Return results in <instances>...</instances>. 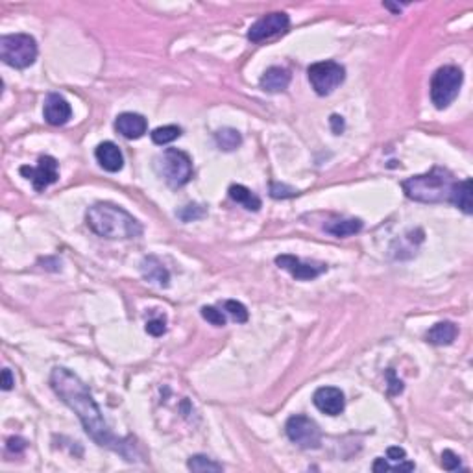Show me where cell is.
<instances>
[{
	"instance_id": "9c48e42d",
	"label": "cell",
	"mask_w": 473,
	"mask_h": 473,
	"mask_svg": "<svg viewBox=\"0 0 473 473\" xmlns=\"http://www.w3.org/2000/svg\"><path fill=\"white\" fill-rule=\"evenodd\" d=\"M291 27V19L283 11H276V13H268V15L261 17L259 21H255L248 30V39L252 43H261L272 37L281 36L285 34Z\"/></svg>"
},
{
	"instance_id": "f546056e",
	"label": "cell",
	"mask_w": 473,
	"mask_h": 473,
	"mask_svg": "<svg viewBox=\"0 0 473 473\" xmlns=\"http://www.w3.org/2000/svg\"><path fill=\"white\" fill-rule=\"evenodd\" d=\"M296 189L289 187V185H283V183H272L270 185V196L272 198H292L296 196Z\"/></svg>"
},
{
	"instance_id": "4fadbf2b",
	"label": "cell",
	"mask_w": 473,
	"mask_h": 473,
	"mask_svg": "<svg viewBox=\"0 0 473 473\" xmlns=\"http://www.w3.org/2000/svg\"><path fill=\"white\" fill-rule=\"evenodd\" d=\"M43 115H45V120L50 126H63L71 120L73 110H71V104L63 99L61 94L50 93L47 96V100H45Z\"/></svg>"
},
{
	"instance_id": "1f68e13d",
	"label": "cell",
	"mask_w": 473,
	"mask_h": 473,
	"mask_svg": "<svg viewBox=\"0 0 473 473\" xmlns=\"http://www.w3.org/2000/svg\"><path fill=\"white\" fill-rule=\"evenodd\" d=\"M405 449L403 447H388V451H386V457L388 460H394V463H401V460H405Z\"/></svg>"
},
{
	"instance_id": "d6a6232c",
	"label": "cell",
	"mask_w": 473,
	"mask_h": 473,
	"mask_svg": "<svg viewBox=\"0 0 473 473\" xmlns=\"http://www.w3.org/2000/svg\"><path fill=\"white\" fill-rule=\"evenodd\" d=\"M2 390H11L13 388V385H15V379H13V375H11V372L8 368L2 370Z\"/></svg>"
},
{
	"instance_id": "484cf974",
	"label": "cell",
	"mask_w": 473,
	"mask_h": 473,
	"mask_svg": "<svg viewBox=\"0 0 473 473\" xmlns=\"http://www.w3.org/2000/svg\"><path fill=\"white\" fill-rule=\"evenodd\" d=\"M176 214L183 220V222H191V220L202 219L203 214H205V208H203V205H198V203H189V205H185L183 209H180Z\"/></svg>"
},
{
	"instance_id": "cb8c5ba5",
	"label": "cell",
	"mask_w": 473,
	"mask_h": 473,
	"mask_svg": "<svg viewBox=\"0 0 473 473\" xmlns=\"http://www.w3.org/2000/svg\"><path fill=\"white\" fill-rule=\"evenodd\" d=\"M187 468L191 470V472H198V473L222 472L224 470L222 464L214 463V460H211V458L205 457V455H193V457L189 458Z\"/></svg>"
},
{
	"instance_id": "e575fe53",
	"label": "cell",
	"mask_w": 473,
	"mask_h": 473,
	"mask_svg": "<svg viewBox=\"0 0 473 473\" xmlns=\"http://www.w3.org/2000/svg\"><path fill=\"white\" fill-rule=\"evenodd\" d=\"M388 377H390V386H394V390H392L390 394H392V395L400 394L401 390H403V383H401V381L394 379V372H392V370L388 372Z\"/></svg>"
},
{
	"instance_id": "44dd1931",
	"label": "cell",
	"mask_w": 473,
	"mask_h": 473,
	"mask_svg": "<svg viewBox=\"0 0 473 473\" xmlns=\"http://www.w3.org/2000/svg\"><path fill=\"white\" fill-rule=\"evenodd\" d=\"M363 229V220L359 219H346V220H337V222H331L326 226V231L335 237H349V235L359 233Z\"/></svg>"
},
{
	"instance_id": "d4e9b609",
	"label": "cell",
	"mask_w": 473,
	"mask_h": 473,
	"mask_svg": "<svg viewBox=\"0 0 473 473\" xmlns=\"http://www.w3.org/2000/svg\"><path fill=\"white\" fill-rule=\"evenodd\" d=\"M224 311L228 312L229 316L233 318L237 323L248 322V318H250L248 309H246V307L240 302H237V300H228V302L224 303Z\"/></svg>"
},
{
	"instance_id": "836d02e7",
	"label": "cell",
	"mask_w": 473,
	"mask_h": 473,
	"mask_svg": "<svg viewBox=\"0 0 473 473\" xmlns=\"http://www.w3.org/2000/svg\"><path fill=\"white\" fill-rule=\"evenodd\" d=\"M329 122H331V128H333V133L335 136H340L344 131V120L342 117H338V115H331V119H329Z\"/></svg>"
},
{
	"instance_id": "e0dca14e",
	"label": "cell",
	"mask_w": 473,
	"mask_h": 473,
	"mask_svg": "<svg viewBox=\"0 0 473 473\" xmlns=\"http://www.w3.org/2000/svg\"><path fill=\"white\" fill-rule=\"evenodd\" d=\"M140 272H143V276L146 277L152 283H157L159 286H168V281H170V274L165 268L161 261L154 257V255H148L143 259L140 263Z\"/></svg>"
},
{
	"instance_id": "d590c367",
	"label": "cell",
	"mask_w": 473,
	"mask_h": 473,
	"mask_svg": "<svg viewBox=\"0 0 473 473\" xmlns=\"http://www.w3.org/2000/svg\"><path fill=\"white\" fill-rule=\"evenodd\" d=\"M372 468H374V472H377V473H385V472H388L390 466L385 463V458H375V463Z\"/></svg>"
},
{
	"instance_id": "30bf717a",
	"label": "cell",
	"mask_w": 473,
	"mask_h": 473,
	"mask_svg": "<svg viewBox=\"0 0 473 473\" xmlns=\"http://www.w3.org/2000/svg\"><path fill=\"white\" fill-rule=\"evenodd\" d=\"M21 174L34 183V189L41 193L52 183L57 182L59 172H57V161L52 156H41L37 161V167H21Z\"/></svg>"
},
{
	"instance_id": "5b68a950",
	"label": "cell",
	"mask_w": 473,
	"mask_h": 473,
	"mask_svg": "<svg viewBox=\"0 0 473 473\" xmlns=\"http://www.w3.org/2000/svg\"><path fill=\"white\" fill-rule=\"evenodd\" d=\"M156 167L168 187L180 189L187 185L193 177V161L185 152L177 148H167L161 156H157Z\"/></svg>"
},
{
	"instance_id": "ac0fdd59",
	"label": "cell",
	"mask_w": 473,
	"mask_h": 473,
	"mask_svg": "<svg viewBox=\"0 0 473 473\" xmlns=\"http://www.w3.org/2000/svg\"><path fill=\"white\" fill-rule=\"evenodd\" d=\"M458 329L453 322H438L435 323L425 335V340L432 346H449L457 338Z\"/></svg>"
},
{
	"instance_id": "9a60e30c",
	"label": "cell",
	"mask_w": 473,
	"mask_h": 473,
	"mask_svg": "<svg viewBox=\"0 0 473 473\" xmlns=\"http://www.w3.org/2000/svg\"><path fill=\"white\" fill-rule=\"evenodd\" d=\"M94 157L96 161L105 172H119L120 168L124 167V156L122 152L115 143L111 140H105V143H100L94 150Z\"/></svg>"
},
{
	"instance_id": "3957f363",
	"label": "cell",
	"mask_w": 473,
	"mask_h": 473,
	"mask_svg": "<svg viewBox=\"0 0 473 473\" xmlns=\"http://www.w3.org/2000/svg\"><path fill=\"white\" fill-rule=\"evenodd\" d=\"M455 176L447 168L435 167L432 170L412 176L401 183L407 198L421 203H444L451 200Z\"/></svg>"
},
{
	"instance_id": "ba28073f",
	"label": "cell",
	"mask_w": 473,
	"mask_h": 473,
	"mask_svg": "<svg viewBox=\"0 0 473 473\" xmlns=\"http://www.w3.org/2000/svg\"><path fill=\"white\" fill-rule=\"evenodd\" d=\"M285 432L292 444L302 449H318L322 444V431L314 420L296 414L286 420Z\"/></svg>"
},
{
	"instance_id": "5bb4252c",
	"label": "cell",
	"mask_w": 473,
	"mask_h": 473,
	"mask_svg": "<svg viewBox=\"0 0 473 473\" xmlns=\"http://www.w3.org/2000/svg\"><path fill=\"white\" fill-rule=\"evenodd\" d=\"M115 130L126 139H139L148 130V122L143 115L139 113H120L115 120Z\"/></svg>"
},
{
	"instance_id": "52a82bcc",
	"label": "cell",
	"mask_w": 473,
	"mask_h": 473,
	"mask_svg": "<svg viewBox=\"0 0 473 473\" xmlns=\"http://www.w3.org/2000/svg\"><path fill=\"white\" fill-rule=\"evenodd\" d=\"M307 76L318 96H328L346 80V68L337 61H320L307 68Z\"/></svg>"
},
{
	"instance_id": "277c9868",
	"label": "cell",
	"mask_w": 473,
	"mask_h": 473,
	"mask_svg": "<svg viewBox=\"0 0 473 473\" xmlns=\"http://www.w3.org/2000/svg\"><path fill=\"white\" fill-rule=\"evenodd\" d=\"M0 59L13 68H28L37 59V41L28 34L0 37Z\"/></svg>"
},
{
	"instance_id": "2e32d148",
	"label": "cell",
	"mask_w": 473,
	"mask_h": 473,
	"mask_svg": "<svg viewBox=\"0 0 473 473\" xmlns=\"http://www.w3.org/2000/svg\"><path fill=\"white\" fill-rule=\"evenodd\" d=\"M259 84L266 93H283L291 84V73L283 67H270L261 76Z\"/></svg>"
},
{
	"instance_id": "83f0119b",
	"label": "cell",
	"mask_w": 473,
	"mask_h": 473,
	"mask_svg": "<svg viewBox=\"0 0 473 473\" xmlns=\"http://www.w3.org/2000/svg\"><path fill=\"white\" fill-rule=\"evenodd\" d=\"M146 333L152 335V337H161L167 331V322L165 318H154V320H148L146 322Z\"/></svg>"
},
{
	"instance_id": "d6986e66",
	"label": "cell",
	"mask_w": 473,
	"mask_h": 473,
	"mask_svg": "<svg viewBox=\"0 0 473 473\" xmlns=\"http://www.w3.org/2000/svg\"><path fill=\"white\" fill-rule=\"evenodd\" d=\"M451 203H455L460 211L466 214H472L473 211V198H472V180L466 177L463 182H455L451 191Z\"/></svg>"
},
{
	"instance_id": "ffe728a7",
	"label": "cell",
	"mask_w": 473,
	"mask_h": 473,
	"mask_svg": "<svg viewBox=\"0 0 473 473\" xmlns=\"http://www.w3.org/2000/svg\"><path fill=\"white\" fill-rule=\"evenodd\" d=\"M229 198H231L233 202L245 205L248 211H259L261 209L259 196H255L250 189L245 187V185H231V187H229Z\"/></svg>"
},
{
	"instance_id": "603a6c76",
	"label": "cell",
	"mask_w": 473,
	"mask_h": 473,
	"mask_svg": "<svg viewBox=\"0 0 473 473\" xmlns=\"http://www.w3.org/2000/svg\"><path fill=\"white\" fill-rule=\"evenodd\" d=\"M152 143L157 146H165L172 140H176L177 137H182V128L180 126L168 124V126H161V128H156V130L150 133Z\"/></svg>"
},
{
	"instance_id": "7a4b0ae2",
	"label": "cell",
	"mask_w": 473,
	"mask_h": 473,
	"mask_svg": "<svg viewBox=\"0 0 473 473\" xmlns=\"http://www.w3.org/2000/svg\"><path fill=\"white\" fill-rule=\"evenodd\" d=\"M89 229L99 237L110 240L136 239L143 233V226L126 209L110 202H99L91 205L85 213Z\"/></svg>"
},
{
	"instance_id": "7c38bea8",
	"label": "cell",
	"mask_w": 473,
	"mask_h": 473,
	"mask_svg": "<svg viewBox=\"0 0 473 473\" xmlns=\"http://www.w3.org/2000/svg\"><path fill=\"white\" fill-rule=\"evenodd\" d=\"M312 403L318 411L328 416H340L346 409V398L344 392L337 386H322L312 395Z\"/></svg>"
},
{
	"instance_id": "6da1fadb",
	"label": "cell",
	"mask_w": 473,
	"mask_h": 473,
	"mask_svg": "<svg viewBox=\"0 0 473 473\" xmlns=\"http://www.w3.org/2000/svg\"><path fill=\"white\" fill-rule=\"evenodd\" d=\"M50 386H52L57 398L71 411H74V414L82 421L85 432L93 438L94 442L102 447H108V449L122 451L120 440L111 432L110 425L105 423L104 416H102L100 407L96 405L94 398L78 375L68 368L56 366L50 374Z\"/></svg>"
},
{
	"instance_id": "4316f807",
	"label": "cell",
	"mask_w": 473,
	"mask_h": 473,
	"mask_svg": "<svg viewBox=\"0 0 473 473\" xmlns=\"http://www.w3.org/2000/svg\"><path fill=\"white\" fill-rule=\"evenodd\" d=\"M202 316L203 320H208L209 323H213L217 328H224L226 326V316H224L222 311H219L217 307H202Z\"/></svg>"
},
{
	"instance_id": "4dcf8cb0",
	"label": "cell",
	"mask_w": 473,
	"mask_h": 473,
	"mask_svg": "<svg viewBox=\"0 0 473 473\" xmlns=\"http://www.w3.org/2000/svg\"><path fill=\"white\" fill-rule=\"evenodd\" d=\"M6 447H8V451H10V453H22L28 447V444H27V440H24V438L11 437V438H8Z\"/></svg>"
},
{
	"instance_id": "7402d4cb",
	"label": "cell",
	"mask_w": 473,
	"mask_h": 473,
	"mask_svg": "<svg viewBox=\"0 0 473 473\" xmlns=\"http://www.w3.org/2000/svg\"><path fill=\"white\" fill-rule=\"evenodd\" d=\"M214 140H217V145H219L220 150L224 152H233L237 150L242 143V137L237 130L233 128H222L214 133Z\"/></svg>"
},
{
	"instance_id": "8992f818",
	"label": "cell",
	"mask_w": 473,
	"mask_h": 473,
	"mask_svg": "<svg viewBox=\"0 0 473 473\" xmlns=\"http://www.w3.org/2000/svg\"><path fill=\"white\" fill-rule=\"evenodd\" d=\"M464 74L458 67L446 65L440 67L431 78V100L437 110H446L453 100L458 96L463 87Z\"/></svg>"
},
{
	"instance_id": "8fae6325",
	"label": "cell",
	"mask_w": 473,
	"mask_h": 473,
	"mask_svg": "<svg viewBox=\"0 0 473 473\" xmlns=\"http://www.w3.org/2000/svg\"><path fill=\"white\" fill-rule=\"evenodd\" d=\"M276 265L283 270H286L292 277H296L300 281H311L318 277L320 274L328 270L326 265H312V263H303L296 255H277Z\"/></svg>"
},
{
	"instance_id": "f1b7e54d",
	"label": "cell",
	"mask_w": 473,
	"mask_h": 473,
	"mask_svg": "<svg viewBox=\"0 0 473 473\" xmlns=\"http://www.w3.org/2000/svg\"><path fill=\"white\" fill-rule=\"evenodd\" d=\"M442 468L447 470V472H455V470L460 468V457H458L457 453H453L451 449H446L442 453Z\"/></svg>"
}]
</instances>
